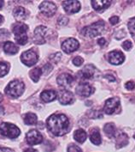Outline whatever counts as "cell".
<instances>
[{"instance_id": "6da1fadb", "label": "cell", "mask_w": 135, "mask_h": 152, "mask_svg": "<svg viewBox=\"0 0 135 152\" xmlns=\"http://www.w3.org/2000/svg\"><path fill=\"white\" fill-rule=\"evenodd\" d=\"M46 126L49 132L57 137L64 136L70 130L69 120L62 113L51 115L46 120Z\"/></svg>"}, {"instance_id": "7a4b0ae2", "label": "cell", "mask_w": 135, "mask_h": 152, "mask_svg": "<svg viewBox=\"0 0 135 152\" xmlns=\"http://www.w3.org/2000/svg\"><path fill=\"white\" fill-rule=\"evenodd\" d=\"M27 30L28 26L22 23H17L13 25V33L15 35V40L20 45L27 44L28 37H27Z\"/></svg>"}, {"instance_id": "3957f363", "label": "cell", "mask_w": 135, "mask_h": 152, "mask_svg": "<svg viewBox=\"0 0 135 152\" xmlns=\"http://www.w3.org/2000/svg\"><path fill=\"white\" fill-rule=\"evenodd\" d=\"M105 28V23L103 21H98L94 23L91 24L89 26L85 27L82 29V34L86 37H89V38H94L97 37L100 34H102Z\"/></svg>"}, {"instance_id": "277c9868", "label": "cell", "mask_w": 135, "mask_h": 152, "mask_svg": "<svg viewBox=\"0 0 135 152\" xmlns=\"http://www.w3.org/2000/svg\"><path fill=\"white\" fill-rule=\"evenodd\" d=\"M25 89V85L22 81L13 80L5 88V93L12 98H18L22 95Z\"/></svg>"}, {"instance_id": "5b68a950", "label": "cell", "mask_w": 135, "mask_h": 152, "mask_svg": "<svg viewBox=\"0 0 135 152\" xmlns=\"http://www.w3.org/2000/svg\"><path fill=\"white\" fill-rule=\"evenodd\" d=\"M0 133L9 138H16L20 135L21 131L15 125L4 122L0 126Z\"/></svg>"}, {"instance_id": "8992f818", "label": "cell", "mask_w": 135, "mask_h": 152, "mask_svg": "<svg viewBox=\"0 0 135 152\" xmlns=\"http://www.w3.org/2000/svg\"><path fill=\"white\" fill-rule=\"evenodd\" d=\"M39 57L38 54L36 53L35 51L33 50H28L24 52L21 55V60L24 64H26L27 66H32L38 62Z\"/></svg>"}, {"instance_id": "52a82bcc", "label": "cell", "mask_w": 135, "mask_h": 152, "mask_svg": "<svg viewBox=\"0 0 135 152\" xmlns=\"http://www.w3.org/2000/svg\"><path fill=\"white\" fill-rule=\"evenodd\" d=\"M121 102L119 98L114 97V98H110L105 102V104L103 107V111L106 114H113L118 108H119Z\"/></svg>"}, {"instance_id": "ba28073f", "label": "cell", "mask_w": 135, "mask_h": 152, "mask_svg": "<svg viewBox=\"0 0 135 152\" xmlns=\"http://www.w3.org/2000/svg\"><path fill=\"white\" fill-rule=\"evenodd\" d=\"M48 34V28L45 26H39L34 30V38L33 42L38 45L45 44V37Z\"/></svg>"}, {"instance_id": "9c48e42d", "label": "cell", "mask_w": 135, "mask_h": 152, "mask_svg": "<svg viewBox=\"0 0 135 152\" xmlns=\"http://www.w3.org/2000/svg\"><path fill=\"white\" fill-rule=\"evenodd\" d=\"M26 139L28 144L35 145V144H41L43 142V136L37 130H31L27 133Z\"/></svg>"}, {"instance_id": "30bf717a", "label": "cell", "mask_w": 135, "mask_h": 152, "mask_svg": "<svg viewBox=\"0 0 135 152\" xmlns=\"http://www.w3.org/2000/svg\"><path fill=\"white\" fill-rule=\"evenodd\" d=\"M79 47V43L78 40L74 38H69L64 40L62 44V49L66 53H71L76 51Z\"/></svg>"}, {"instance_id": "8fae6325", "label": "cell", "mask_w": 135, "mask_h": 152, "mask_svg": "<svg viewBox=\"0 0 135 152\" xmlns=\"http://www.w3.org/2000/svg\"><path fill=\"white\" fill-rule=\"evenodd\" d=\"M40 10L43 14L47 16H52L56 13V6L53 2L44 1L40 4Z\"/></svg>"}, {"instance_id": "7c38bea8", "label": "cell", "mask_w": 135, "mask_h": 152, "mask_svg": "<svg viewBox=\"0 0 135 152\" xmlns=\"http://www.w3.org/2000/svg\"><path fill=\"white\" fill-rule=\"evenodd\" d=\"M125 60L124 54L119 51H111L108 53V61L114 65H119Z\"/></svg>"}, {"instance_id": "4fadbf2b", "label": "cell", "mask_w": 135, "mask_h": 152, "mask_svg": "<svg viewBox=\"0 0 135 152\" xmlns=\"http://www.w3.org/2000/svg\"><path fill=\"white\" fill-rule=\"evenodd\" d=\"M63 7L64 10L69 14H74L79 11L80 10V3L79 1L70 0V1H64L63 2Z\"/></svg>"}, {"instance_id": "5bb4252c", "label": "cell", "mask_w": 135, "mask_h": 152, "mask_svg": "<svg viewBox=\"0 0 135 152\" xmlns=\"http://www.w3.org/2000/svg\"><path fill=\"white\" fill-rule=\"evenodd\" d=\"M75 91L79 96L88 97L93 93L94 88L87 83H80L75 88Z\"/></svg>"}, {"instance_id": "9a60e30c", "label": "cell", "mask_w": 135, "mask_h": 152, "mask_svg": "<svg viewBox=\"0 0 135 152\" xmlns=\"http://www.w3.org/2000/svg\"><path fill=\"white\" fill-rule=\"evenodd\" d=\"M74 82V77L69 73H63L59 75L56 78V83L58 85L64 87V88H68Z\"/></svg>"}, {"instance_id": "2e32d148", "label": "cell", "mask_w": 135, "mask_h": 152, "mask_svg": "<svg viewBox=\"0 0 135 152\" xmlns=\"http://www.w3.org/2000/svg\"><path fill=\"white\" fill-rule=\"evenodd\" d=\"M97 69L94 65L92 64H87L79 72V75L81 76L82 78L84 79H92L95 76Z\"/></svg>"}, {"instance_id": "e0dca14e", "label": "cell", "mask_w": 135, "mask_h": 152, "mask_svg": "<svg viewBox=\"0 0 135 152\" xmlns=\"http://www.w3.org/2000/svg\"><path fill=\"white\" fill-rule=\"evenodd\" d=\"M58 100H59V102L62 105L71 104L74 102V95L70 91L62 90L59 92Z\"/></svg>"}, {"instance_id": "ac0fdd59", "label": "cell", "mask_w": 135, "mask_h": 152, "mask_svg": "<svg viewBox=\"0 0 135 152\" xmlns=\"http://www.w3.org/2000/svg\"><path fill=\"white\" fill-rule=\"evenodd\" d=\"M111 4V1L107 0H92V6L96 11H102L105 9L109 8Z\"/></svg>"}, {"instance_id": "d6986e66", "label": "cell", "mask_w": 135, "mask_h": 152, "mask_svg": "<svg viewBox=\"0 0 135 152\" xmlns=\"http://www.w3.org/2000/svg\"><path fill=\"white\" fill-rule=\"evenodd\" d=\"M57 96V94L55 90H45L40 94V98L45 102H53Z\"/></svg>"}, {"instance_id": "ffe728a7", "label": "cell", "mask_w": 135, "mask_h": 152, "mask_svg": "<svg viewBox=\"0 0 135 152\" xmlns=\"http://www.w3.org/2000/svg\"><path fill=\"white\" fill-rule=\"evenodd\" d=\"M128 144V137L126 133L121 132L116 137V146L117 148L124 147Z\"/></svg>"}, {"instance_id": "44dd1931", "label": "cell", "mask_w": 135, "mask_h": 152, "mask_svg": "<svg viewBox=\"0 0 135 152\" xmlns=\"http://www.w3.org/2000/svg\"><path fill=\"white\" fill-rule=\"evenodd\" d=\"M90 140L91 142L95 145H99L102 143V139H101V135L100 132L98 131V129L94 128L91 131L90 133Z\"/></svg>"}, {"instance_id": "7402d4cb", "label": "cell", "mask_w": 135, "mask_h": 152, "mask_svg": "<svg viewBox=\"0 0 135 152\" xmlns=\"http://www.w3.org/2000/svg\"><path fill=\"white\" fill-rule=\"evenodd\" d=\"M4 50L8 54H16L19 51V48L11 41H6L4 44Z\"/></svg>"}, {"instance_id": "603a6c76", "label": "cell", "mask_w": 135, "mask_h": 152, "mask_svg": "<svg viewBox=\"0 0 135 152\" xmlns=\"http://www.w3.org/2000/svg\"><path fill=\"white\" fill-rule=\"evenodd\" d=\"M103 132H104L105 135L110 138L116 137V128L114 123H107L103 127Z\"/></svg>"}, {"instance_id": "cb8c5ba5", "label": "cell", "mask_w": 135, "mask_h": 152, "mask_svg": "<svg viewBox=\"0 0 135 152\" xmlns=\"http://www.w3.org/2000/svg\"><path fill=\"white\" fill-rule=\"evenodd\" d=\"M87 134L83 129H78L74 133V140H76L79 144H83L87 140Z\"/></svg>"}, {"instance_id": "d4e9b609", "label": "cell", "mask_w": 135, "mask_h": 152, "mask_svg": "<svg viewBox=\"0 0 135 152\" xmlns=\"http://www.w3.org/2000/svg\"><path fill=\"white\" fill-rule=\"evenodd\" d=\"M24 122L26 125H35L37 123V115L32 113H27L24 116Z\"/></svg>"}, {"instance_id": "484cf974", "label": "cell", "mask_w": 135, "mask_h": 152, "mask_svg": "<svg viewBox=\"0 0 135 152\" xmlns=\"http://www.w3.org/2000/svg\"><path fill=\"white\" fill-rule=\"evenodd\" d=\"M13 14H14V16H15L16 20L21 21V20H23V19L26 18L27 11L22 7H16L13 11Z\"/></svg>"}, {"instance_id": "4316f807", "label": "cell", "mask_w": 135, "mask_h": 152, "mask_svg": "<svg viewBox=\"0 0 135 152\" xmlns=\"http://www.w3.org/2000/svg\"><path fill=\"white\" fill-rule=\"evenodd\" d=\"M41 75H42V70L40 69V67H36V68L32 69V71L30 72V73H29L30 78L33 82H35V83H37L39 81Z\"/></svg>"}, {"instance_id": "83f0119b", "label": "cell", "mask_w": 135, "mask_h": 152, "mask_svg": "<svg viewBox=\"0 0 135 152\" xmlns=\"http://www.w3.org/2000/svg\"><path fill=\"white\" fill-rule=\"evenodd\" d=\"M127 28H128V30L131 34V35L133 36V38L135 40V16L131 18L128 23H127Z\"/></svg>"}, {"instance_id": "f1b7e54d", "label": "cell", "mask_w": 135, "mask_h": 152, "mask_svg": "<svg viewBox=\"0 0 135 152\" xmlns=\"http://www.w3.org/2000/svg\"><path fill=\"white\" fill-rule=\"evenodd\" d=\"M9 64L5 62H2L0 61V77H4L9 72Z\"/></svg>"}, {"instance_id": "f546056e", "label": "cell", "mask_w": 135, "mask_h": 152, "mask_svg": "<svg viewBox=\"0 0 135 152\" xmlns=\"http://www.w3.org/2000/svg\"><path fill=\"white\" fill-rule=\"evenodd\" d=\"M68 152H82L81 149L75 144H70L68 147Z\"/></svg>"}, {"instance_id": "4dcf8cb0", "label": "cell", "mask_w": 135, "mask_h": 152, "mask_svg": "<svg viewBox=\"0 0 135 152\" xmlns=\"http://www.w3.org/2000/svg\"><path fill=\"white\" fill-rule=\"evenodd\" d=\"M89 115H90V117H91V118H93V119L103 118V115H102L101 112H99V111H95V110H93V111H91V112H90V113H89Z\"/></svg>"}, {"instance_id": "1f68e13d", "label": "cell", "mask_w": 135, "mask_h": 152, "mask_svg": "<svg viewBox=\"0 0 135 152\" xmlns=\"http://www.w3.org/2000/svg\"><path fill=\"white\" fill-rule=\"evenodd\" d=\"M61 58H62V53H56L51 55V57H50V58H51L53 62H55V63H57V62L61 59Z\"/></svg>"}, {"instance_id": "d6a6232c", "label": "cell", "mask_w": 135, "mask_h": 152, "mask_svg": "<svg viewBox=\"0 0 135 152\" xmlns=\"http://www.w3.org/2000/svg\"><path fill=\"white\" fill-rule=\"evenodd\" d=\"M9 37V33L6 29L0 30V40H4Z\"/></svg>"}, {"instance_id": "836d02e7", "label": "cell", "mask_w": 135, "mask_h": 152, "mask_svg": "<svg viewBox=\"0 0 135 152\" xmlns=\"http://www.w3.org/2000/svg\"><path fill=\"white\" fill-rule=\"evenodd\" d=\"M122 48L124 49V50H126V51H129V50H131L132 48H133V44H132V42L130 41V40H126V41H124L123 43H122Z\"/></svg>"}, {"instance_id": "e575fe53", "label": "cell", "mask_w": 135, "mask_h": 152, "mask_svg": "<svg viewBox=\"0 0 135 152\" xmlns=\"http://www.w3.org/2000/svg\"><path fill=\"white\" fill-rule=\"evenodd\" d=\"M83 62H84V59L81 57L77 56L73 59V64H74L75 66H80L81 64H83Z\"/></svg>"}, {"instance_id": "d590c367", "label": "cell", "mask_w": 135, "mask_h": 152, "mask_svg": "<svg viewBox=\"0 0 135 152\" xmlns=\"http://www.w3.org/2000/svg\"><path fill=\"white\" fill-rule=\"evenodd\" d=\"M57 23H58L59 25H61V26H64V25H66V24L69 23V18L66 17V16H61L58 19Z\"/></svg>"}, {"instance_id": "8d00e7d4", "label": "cell", "mask_w": 135, "mask_h": 152, "mask_svg": "<svg viewBox=\"0 0 135 152\" xmlns=\"http://www.w3.org/2000/svg\"><path fill=\"white\" fill-rule=\"evenodd\" d=\"M125 87L128 90H133L135 88V83L134 82H132V81H129V82H127V83H126Z\"/></svg>"}, {"instance_id": "74e56055", "label": "cell", "mask_w": 135, "mask_h": 152, "mask_svg": "<svg viewBox=\"0 0 135 152\" xmlns=\"http://www.w3.org/2000/svg\"><path fill=\"white\" fill-rule=\"evenodd\" d=\"M119 22V17L117 16H114L110 18V23H111V25H116Z\"/></svg>"}, {"instance_id": "f35d334b", "label": "cell", "mask_w": 135, "mask_h": 152, "mask_svg": "<svg viewBox=\"0 0 135 152\" xmlns=\"http://www.w3.org/2000/svg\"><path fill=\"white\" fill-rule=\"evenodd\" d=\"M51 70H52V66H51V64H46L45 66H44V68H43V71H42V72H45L46 73H48V72H51Z\"/></svg>"}, {"instance_id": "ab89813d", "label": "cell", "mask_w": 135, "mask_h": 152, "mask_svg": "<svg viewBox=\"0 0 135 152\" xmlns=\"http://www.w3.org/2000/svg\"><path fill=\"white\" fill-rule=\"evenodd\" d=\"M97 44H98L100 47H103V46L106 44V40H105L104 38H103V37H101L100 39L97 40Z\"/></svg>"}, {"instance_id": "60d3db41", "label": "cell", "mask_w": 135, "mask_h": 152, "mask_svg": "<svg viewBox=\"0 0 135 152\" xmlns=\"http://www.w3.org/2000/svg\"><path fill=\"white\" fill-rule=\"evenodd\" d=\"M104 77H105L106 79H108L109 81H110V82H115V81H116L115 77H114V76H112V75H106Z\"/></svg>"}, {"instance_id": "b9f144b4", "label": "cell", "mask_w": 135, "mask_h": 152, "mask_svg": "<svg viewBox=\"0 0 135 152\" xmlns=\"http://www.w3.org/2000/svg\"><path fill=\"white\" fill-rule=\"evenodd\" d=\"M0 152H14L11 149L9 148H0Z\"/></svg>"}, {"instance_id": "7bdbcfd3", "label": "cell", "mask_w": 135, "mask_h": 152, "mask_svg": "<svg viewBox=\"0 0 135 152\" xmlns=\"http://www.w3.org/2000/svg\"><path fill=\"white\" fill-rule=\"evenodd\" d=\"M23 152H38V151L32 148H28V149H26Z\"/></svg>"}, {"instance_id": "ee69618b", "label": "cell", "mask_w": 135, "mask_h": 152, "mask_svg": "<svg viewBox=\"0 0 135 152\" xmlns=\"http://www.w3.org/2000/svg\"><path fill=\"white\" fill-rule=\"evenodd\" d=\"M4 1H0V10L2 9L3 6H4Z\"/></svg>"}, {"instance_id": "f6af8a7d", "label": "cell", "mask_w": 135, "mask_h": 152, "mask_svg": "<svg viewBox=\"0 0 135 152\" xmlns=\"http://www.w3.org/2000/svg\"><path fill=\"white\" fill-rule=\"evenodd\" d=\"M3 21H4V18H3V16L0 15V24H2Z\"/></svg>"}, {"instance_id": "bcb514c9", "label": "cell", "mask_w": 135, "mask_h": 152, "mask_svg": "<svg viewBox=\"0 0 135 152\" xmlns=\"http://www.w3.org/2000/svg\"><path fill=\"white\" fill-rule=\"evenodd\" d=\"M2 100H3V96H2V94L0 93V102H2Z\"/></svg>"}, {"instance_id": "7dc6e473", "label": "cell", "mask_w": 135, "mask_h": 152, "mask_svg": "<svg viewBox=\"0 0 135 152\" xmlns=\"http://www.w3.org/2000/svg\"><path fill=\"white\" fill-rule=\"evenodd\" d=\"M134 139H135V133H134Z\"/></svg>"}]
</instances>
